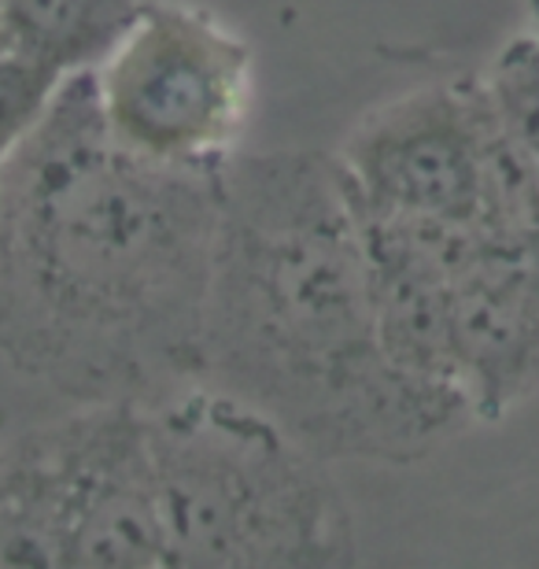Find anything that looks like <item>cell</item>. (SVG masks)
<instances>
[{"instance_id":"cell-1","label":"cell","mask_w":539,"mask_h":569,"mask_svg":"<svg viewBox=\"0 0 539 569\" xmlns=\"http://www.w3.org/2000/svg\"><path fill=\"white\" fill-rule=\"evenodd\" d=\"M226 170L159 167L71 74L0 170V356L89 403L156 407L200 385Z\"/></svg>"},{"instance_id":"cell-2","label":"cell","mask_w":539,"mask_h":569,"mask_svg":"<svg viewBox=\"0 0 539 569\" xmlns=\"http://www.w3.org/2000/svg\"><path fill=\"white\" fill-rule=\"evenodd\" d=\"M200 385L326 462H415L473 418L458 392L388 359L359 214L337 156L318 148L226 167Z\"/></svg>"},{"instance_id":"cell-3","label":"cell","mask_w":539,"mask_h":569,"mask_svg":"<svg viewBox=\"0 0 539 569\" xmlns=\"http://www.w3.org/2000/svg\"><path fill=\"white\" fill-rule=\"evenodd\" d=\"M167 569H355L329 462L256 407L192 385L148 407Z\"/></svg>"},{"instance_id":"cell-4","label":"cell","mask_w":539,"mask_h":569,"mask_svg":"<svg viewBox=\"0 0 539 569\" xmlns=\"http://www.w3.org/2000/svg\"><path fill=\"white\" fill-rule=\"evenodd\" d=\"M0 569H167L148 407L89 403L0 440Z\"/></svg>"},{"instance_id":"cell-5","label":"cell","mask_w":539,"mask_h":569,"mask_svg":"<svg viewBox=\"0 0 539 569\" xmlns=\"http://www.w3.org/2000/svg\"><path fill=\"white\" fill-rule=\"evenodd\" d=\"M93 89L126 152L159 167L226 170L248 127L256 52L208 8L144 0L93 71Z\"/></svg>"},{"instance_id":"cell-6","label":"cell","mask_w":539,"mask_h":569,"mask_svg":"<svg viewBox=\"0 0 539 569\" xmlns=\"http://www.w3.org/2000/svg\"><path fill=\"white\" fill-rule=\"evenodd\" d=\"M485 144L480 78H462L377 104L332 156L366 211L485 230Z\"/></svg>"},{"instance_id":"cell-7","label":"cell","mask_w":539,"mask_h":569,"mask_svg":"<svg viewBox=\"0 0 539 569\" xmlns=\"http://www.w3.org/2000/svg\"><path fill=\"white\" fill-rule=\"evenodd\" d=\"M144 0H0V41L8 52L71 78L97 71Z\"/></svg>"},{"instance_id":"cell-8","label":"cell","mask_w":539,"mask_h":569,"mask_svg":"<svg viewBox=\"0 0 539 569\" xmlns=\"http://www.w3.org/2000/svg\"><path fill=\"white\" fill-rule=\"evenodd\" d=\"M491 116L510 141L539 159V33L510 38L480 74Z\"/></svg>"},{"instance_id":"cell-9","label":"cell","mask_w":539,"mask_h":569,"mask_svg":"<svg viewBox=\"0 0 539 569\" xmlns=\"http://www.w3.org/2000/svg\"><path fill=\"white\" fill-rule=\"evenodd\" d=\"M63 82L67 78L22 60L16 52H0V170L44 119Z\"/></svg>"},{"instance_id":"cell-10","label":"cell","mask_w":539,"mask_h":569,"mask_svg":"<svg viewBox=\"0 0 539 569\" xmlns=\"http://www.w3.org/2000/svg\"><path fill=\"white\" fill-rule=\"evenodd\" d=\"M532 33H539V0H532Z\"/></svg>"},{"instance_id":"cell-11","label":"cell","mask_w":539,"mask_h":569,"mask_svg":"<svg viewBox=\"0 0 539 569\" xmlns=\"http://www.w3.org/2000/svg\"><path fill=\"white\" fill-rule=\"evenodd\" d=\"M0 52H4V41H0Z\"/></svg>"}]
</instances>
